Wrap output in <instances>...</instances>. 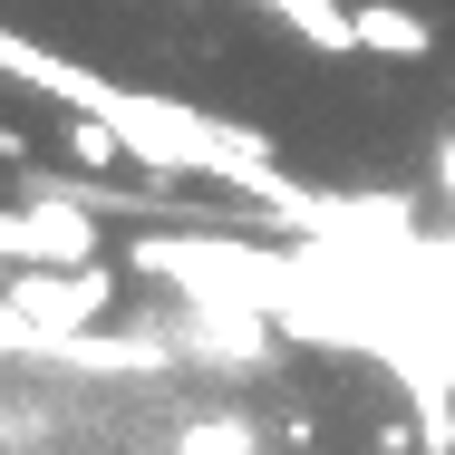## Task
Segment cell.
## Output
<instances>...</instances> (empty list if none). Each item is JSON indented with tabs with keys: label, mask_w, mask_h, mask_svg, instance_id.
<instances>
[{
	"label": "cell",
	"mask_w": 455,
	"mask_h": 455,
	"mask_svg": "<svg viewBox=\"0 0 455 455\" xmlns=\"http://www.w3.org/2000/svg\"><path fill=\"white\" fill-rule=\"evenodd\" d=\"M359 49H378V59H427V49H436V20H427V10H397V0H368L359 10Z\"/></svg>",
	"instance_id": "2"
},
{
	"label": "cell",
	"mask_w": 455,
	"mask_h": 455,
	"mask_svg": "<svg viewBox=\"0 0 455 455\" xmlns=\"http://www.w3.org/2000/svg\"><path fill=\"white\" fill-rule=\"evenodd\" d=\"M0 156H20V126H0Z\"/></svg>",
	"instance_id": "5"
},
{
	"label": "cell",
	"mask_w": 455,
	"mask_h": 455,
	"mask_svg": "<svg viewBox=\"0 0 455 455\" xmlns=\"http://www.w3.org/2000/svg\"><path fill=\"white\" fill-rule=\"evenodd\" d=\"M68 146H78V165H97V175H107V165H116V136H107V126H97V116H88V126H78V136H68Z\"/></svg>",
	"instance_id": "4"
},
{
	"label": "cell",
	"mask_w": 455,
	"mask_h": 455,
	"mask_svg": "<svg viewBox=\"0 0 455 455\" xmlns=\"http://www.w3.org/2000/svg\"><path fill=\"white\" fill-rule=\"evenodd\" d=\"M281 10V29H300L310 49H359V10H339V0H262Z\"/></svg>",
	"instance_id": "3"
},
{
	"label": "cell",
	"mask_w": 455,
	"mask_h": 455,
	"mask_svg": "<svg viewBox=\"0 0 455 455\" xmlns=\"http://www.w3.org/2000/svg\"><path fill=\"white\" fill-rule=\"evenodd\" d=\"M10 300H20V320H29V330H78V320H97V310H107V272H97V262H78L68 281H20Z\"/></svg>",
	"instance_id": "1"
}]
</instances>
